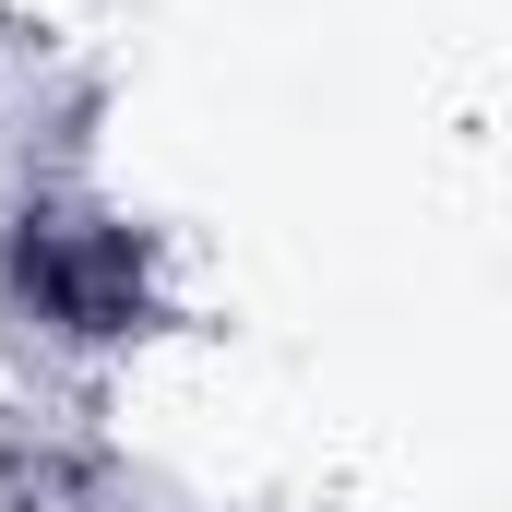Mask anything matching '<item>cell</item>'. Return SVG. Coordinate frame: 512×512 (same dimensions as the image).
Instances as JSON below:
<instances>
[{
	"mask_svg": "<svg viewBox=\"0 0 512 512\" xmlns=\"http://www.w3.org/2000/svg\"><path fill=\"white\" fill-rule=\"evenodd\" d=\"M12 286L60 322V334H131V310H143V262H131L120 227H24V251H12Z\"/></svg>",
	"mask_w": 512,
	"mask_h": 512,
	"instance_id": "obj_1",
	"label": "cell"
}]
</instances>
